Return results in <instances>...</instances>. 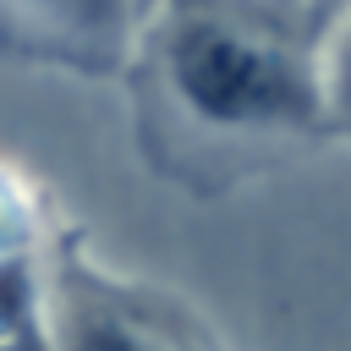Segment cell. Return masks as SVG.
<instances>
[{"label":"cell","mask_w":351,"mask_h":351,"mask_svg":"<svg viewBox=\"0 0 351 351\" xmlns=\"http://www.w3.org/2000/svg\"><path fill=\"white\" fill-rule=\"evenodd\" d=\"M137 22L132 0H0V55L66 71H121Z\"/></svg>","instance_id":"cell-2"},{"label":"cell","mask_w":351,"mask_h":351,"mask_svg":"<svg viewBox=\"0 0 351 351\" xmlns=\"http://www.w3.org/2000/svg\"><path fill=\"white\" fill-rule=\"evenodd\" d=\"M126 60L143 137L176 176L230 181L324 132L307 16L285 0H165Z\"/></svg>","instance_id":"cell-1"},{"label":"cell","mask_w":351,"mask_h":351,"mask_svg":"<svg viewBox=\"0 0 351 351\" xmlns=\"http://www.w3.org/2000/svg\"><path fill=\"white\" fill-rule=\"evenodd\" d=\"M0 351H44L33 335H16V340H0Z\"/></svg>","instance_id":"cell-4"},{"label":"cell","mask_w":351,"mask_h":351,"mask_svg":"<svg viewBox=\"0 0 351 351\" xmlns=\"http://www.w3.org/2000/svg\"><path fill=\"white\" fill-rule=\"evenodd\" d=\"M55 351H181L165 329L121 302V291L99 285L88 269H71L55 307Z\"/></svg>","instance_id":"cell-3"}]
</instances>
